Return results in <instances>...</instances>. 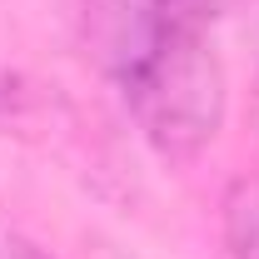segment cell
I'll return each mask as SVG.
<instances>
[{
    "label": "cell",
    "instance_id": "3",
    "mask_svg": "<svg viewBox=\"0 0 259 259\" xmlns=\"http://www.w3.org/2000/svg\"><path fill=\"white\" fill-rule=\"evenodd\" d=\"M225 259H259V180H234L220 204Z\"/></svg>",
    "mask_w": 259,
    "mask_h": 259
},
{
    "label": "cell",
    "instance_id": "4",
    "mask_svg": "<svg viewBox=\"0 0 259 259\" xmlns=\"http://www.w3.org/2000/svg\"><path fill=\"white\" fill-rule=\"evenodd\" d=\"M0 259H55V254H45L40 244L20 239V234H10V229H0Z\"/></svg>",
    "mask_w": 259,
    "mask_h": 259
},
{
    "label": "cell",
    "instance_id": "2",
    "mask_svg": "<svg viewBox=\"0 0 259 259\" xmlns=\"http://www.w3.org/2000/svg\"><path fill=\"white\" fill-rule=\"evenodd\" d=\"M55 115H65V105L40 80H30L25 70L0 60V135L10 140H45L55 130Z\"/></svg>",
    "mask_w": 259,
    "mask_h": 259
},
{
    "label": "cell",
    "instance_id": "1",
    "mask_svg": "<svg viewBox=\"0 0 259 259\" xmlns=\"http://www.w3.org/2000/svg\"><path fill=\"white\" fill-rule=\"evenodd\" d=\"M70 15L160 160L190 164L214 145L229 110L225 60L214 50L220 0H75Z\"/></svg>",
    "mask_w": 259,
    "mask_h": 259
},
{
    "label": "cell",
    "instance_id": "5",
    "mask_svg": "<svg viewBox=\"0 0 259 259\" xmlns=\"http://www.w3.org/2000/svg\"><path fill=\"white\" fill-rule=\"evenodd\" d=\"M254 120H259V100H254Z\"/></svg>",
    "mask_w": 259,
    "mask_h": 259
}]
</instances>
